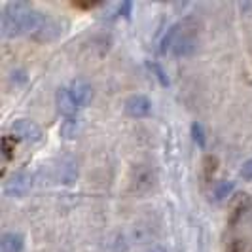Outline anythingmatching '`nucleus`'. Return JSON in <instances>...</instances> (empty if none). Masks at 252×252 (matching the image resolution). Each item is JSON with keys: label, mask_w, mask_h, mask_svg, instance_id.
<instances>
[{"label": "nucleus", "mask_w": 252, "mask_h": 252, "mask_svg": "<svg viewBox=\"0 0 252 252\" xmlns=\"http://www.w3.org/2000/svg\"><path fill=\"white\" fill-rule=\"evenodd\" d=\"M46 15L36 12L27 2H10L2 12V34L15 38L21 34H34L44 25Z\"/></svg>", "instance_id": "1"}, {"label": "nucleus", "mask_w": 252, "mask_h": 252, "mask_svg": "<svg viewBox=\"0 0 252 252\" xmlns=\"http://www.w3.org/2000/svg\"><path fill=\"white\" fill-rule=\"evenodd\" d=\"M12 133L17 139L25 140V142H38L42 139V129L27 118H19L12 124Z\"/></svg>", "instance_id": "2"}, {"label": "nucleus", "mask_w": 252, "mask_h": 252, "mask_svg": "<svg viewBox=\"0 0 252 252\" xmlns=\"http://www.w3.org/2000/svg\"><path fill=\"white\" fill-rule=\"evenodd\" d=\"M156 184V173L152 167L146 165H139L135 171H133V178H131V186L137 193H146L150 191Z\"/></svg>", "instance_id": "3"}, {"label": "nucleus", "mask_w": 252, "mask_h": 252, "mask_svg": "<svg viewBox=\"0 0 252 252\" xmlns=\"http://www.w3.org/2000/svg\"><path fill=\"white\" fill-rule=\"evenodd\" d=\"M55 102H57V110L63 114L66 120H74L78 112V102L74 101L72 93L68 88H59L55 93Z\"/></svg>", "instance_id": "4"}, {"label": "nucleus", "mask_w": 252, "mask_h": 252, "mask_svg": "<svg viewBox=\"0 0 252 252\" xmlns=\"http://www.w3.org/2000/svg\"><path fill=\"white\" fill-rule=\"evenodd\" d=\"M31 188V177L27 175L25 171H19L12 175V178L6 182L4 186V193L10 197H23Z\"/></svg>", "instance_id": "5"}, {"label": "nucleus", "mask_w": 252, "mask_h": 252, "mask_svg": "<svg viewBox=\"0 0 252 252\" xmlns=\"http://www.w3.org/2000/svg\"><path fill=\"white\" fill-rule=\"evenodd\" d=\"M184 27H186V23L182 21L180 36L177 38V42H175V46H173V50H171L175 57H189V55H193L195 50H197V40L193 38L191 32H186Z\"/></svg>", "instance_id": "6"}, {"label": "nucleus", "mask_w": 252, "mask_h": 252, "mask_svg": "<svg viewBox=\"0 0 252 252\" xmlns=\"http://www.w3.org/2000/svg\"><path fill=\"white\" fill-rule=\"evenodd\" d=\"M124 108L131 118H146L152 110V102L146 95H131L124 104Z\"/></svg>", "instance_id": "7"}, {"label": "nucleus", "mask_w": 252, "mask_h": 252, "mask_svg": "<svg viewBox=\"0 0 252 252\" xmlns=\"http://www.w3.org/2000/svg\"><path fill=\"white\" fill-rule=\"evenodd\" d=\"M70 93L74 97V101L78 102V106H88L91 99H93V88L91 84L86 82L84 78H74L70 82Z\"/></svg>", "instance_id": "8"}, {"label": "nucleus", "mask_w": 252, "mask_h": 252, "mask_svg": "<svg viewBox=\"0 0 252 252\" xmlns=\"http://www.w3.org/2000/svg\"><path fill=\"white\" fill-rule=\"evenodd\" d=\"M61 34V27L59 23L55 21V19H50V17H46V21H44V25L38 29L36 32L32 34V40H36V42H51V40H55V38Z\"/></svg>", "instance_id": "9"}, {"label": "nucleus", "mask_w": 252, "mask_h": 252, "mask_svg": "<svg viewBox=\"0 0 252 252\" xmlns=\"http://www.w3.org/2000/svg\"><path fill=\"white\" fill-rule=\"evenodd\" d=\"M25 237L17 231H6L0 239V252H23Z\"/></svg>", "instance_id": "10"}, {"label": "nucleus", "mask_w": 252, "mask_h": 252, "mask_svg": "<svg viewBox=\"0 0 252 252\" xmlns=\"http://www.w3.org/2000/svg\"><path fill=\"white\" fill-rule=\"evenodd\" d=\"M180 31H182V23H175V25H171L167 29V32H165L163 38H161V42H159V53H161V55L167 53L169 50H173L177 38L180 36Z\"/></svg>", "instance_id": "11"}, {"label": "nucleus", "mask_w": 252, "mask_h": 252, "mask_svg": "<svg viewBox=\"0 0 252 252\" xmlns=\"http://www.w3.org/2000/svg\"><path fill=\"white\" fill-rule=\"evenodd\" d=\"M146 66H148V70L156 76V80H158L163 88H169V86H171V80H169V76H167V72H165V68L161 64L156 63V61H146Z\"/></svg>", "instance_id": "12"}, {"label": "nucleus", "mask_w": 252, "mask_h": 252, "mask_svg": "<svg viewBox=\"0 0 252 252\" xmlns=\"http://www.w3.org/2000/svg\"><path fill=\"white\" fill-rule=\"evenodd\" d=\"M233 188H235V184H233L231 180H222V182H218L215 191H213L215 201H224V199H227V197L231 195Z\"/></svg>", "instance_id": "13"}, {"label": "nucleus", "mask_w": 252, "mask_h": 252, "mask_svg": "<svg viewBox=\"0 0 252 252\" xmlns=\"http://www.w3.org/2000/svg\"><path fill=\"white\" fill-rule=\"evenodd\" d=\"M189 131H191V139H193V142L203 150V148L207 146V133H205V127H203L199 122H193L191 127H189Z\"/></svg>", "instance_id": "14"}, {"label": "nucleus", "mask_w": 252, "mask_h": 252, "mask_svg": "<svg viewBox=\"0 0 252 252\" xmlns=\"http://www.w3.org/2000/svg\"><path fill=\"white\" fill-rule=\"evenodd\" d=\"M76 177H78L76 161L74 159H66V163H63V173H61L63 182L64 184H72V182H76Z\"/></svg>", "instance_id": "15"}, {"label": "nucleus", "mask_w": 252, "mask_h": 252, "mask_svg": "<svg viewBox=\"0 0 252 252\" xmlns=\"http://www.w3.org/2000/svg\"><path fill=\"white\" fill-rule=\"evenodd\" d=\"M131 235H133V239L137 241V243H144V241H148L154 235V231L146 226H135L133 231H131Z\"/></svg>", "instance_id": "16"}, {"label": "nucleus", "mask_w": 252, "mask_h": 252, "mask_svg": "<svg viewBox=\"0 0 252 252\" xmlns=\"http://www.w3.org/2000/svg\"><path fill=\"white\" fill-rule=\"evenodd\" d=\"M63 137H64V139H74V137H76L74 120H66V122L63 124Z\"/></svg>", "instance_id": "17"}, {"label": "nucleus", "mask_w": 252, "mask_h": 252, "mask_svg": "<svg viewBox=\"0 0 252 252\" xmlns=\"http://www.w3.org/2000/svg\"><path fill=\"white\" fill-rule=\"evenodd\" d=\"M12 82L19 84V86H25L27 82H29V74H27L25 70L17 68V70H13V72H12Z\"/></svg>", "instance_id": "18"}, {"label": "nucleus", "mask_w": 252, "mask_h": 252, "mask_svg": "<svg viewBox=\"0 0 252 252\" xmlns=\"http://www.w3.org/2000/svg\"><path fill=\"white\" fill-rule=\"evenodd\" d=\"M239 175H241V178H245V180H252V158L241 165Z\"/></svg>", "instance_id": "19"}, {"label": "nucleus", "mask_w": 252, "mask_h": 252, "mask_svg": "<svg viewBox=\"0 0 252 252\" xmlns=\"http://www.w3.org/2000/svg\"><path fill=\"white\" fill-rule=\"evenodd\" d=\"M131 8H133V2H129V0H124V2H120V15H124V17H129V15H131Z\"/></svg>", "instance_id": "20"}, {"label": "nucleus", "mask_w": 252, "mask_h": 252, "mask_svg": "<svg viewBox=\"0 0 252 252\" xmlns=\"http://www.w3.org/2000/svg\"><path fill=\"white\" fill-rule=\"evenodd\" d=\"M2 144H4V158L10 159V158H12V150H13V146H10V139H4Z\"/></svg>", "instance_id": "21"}, {"label": "nucleus", "mask_w": 252, "mask_h": 252, "mask_svg": "<svg viewBox=\"0 0 252 252\" xmlns=\"http://www.w3.org/2000/svg\"><path fill=\"white\" fill-rule=\"evenodd\" d=\"M76 6H84V8H93V6H99V2H76Z\"/></svg>", "instance_id": "22"}, {"label": "nucleus", "mask_w": 252, "mask_h": 252, "mask_svg": "<svg viewBox=\"0 0 252 252\" xmlns=\"http://www.w3.org/2000/svg\"><path fill=\"white\" fill-rule=\"evenodd\" d=\"M146 252H167V251H165L163 247H159V245H154V247H150Z\"/></svg>", "instance_id": "23"}]
</instances>
